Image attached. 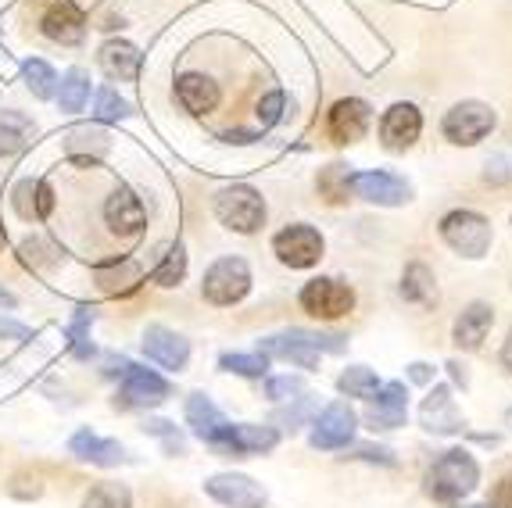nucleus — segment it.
Returning <instances> with one entry per match:
<instances>
[{
  "label": "nucleus",
  "mask_w": 512,
  "mask_h": 508,
  "mask_svg": "<svg viewBox=\"0 0 512 508\" xmlns=\"http://www.w3.org/2000/svg\"><path fill=\"white\" fill-rule=\"evenodd\" d=\"M427 494L434 501H444V505H455V501H462L466 494L477 491L480 483V466L473 462L470 451L462 448H452L444 451L441 458H437L434 466L427 469Z\"/></svg>",
  "instance_id": "nucleus-1"
},
{
  "label": "nucleus",
  "mask_w": 512,
  "mask_h": 508,
  "mask_svg": "<svg viewBox=\"0 0 512 508\" xmlns=\"http://www.w3.org/2000/svg\"><path fill=\"white\" fill-rule=\"evenodd\" d=\"M222 140H226V144H251V140H255V133H244V129H237V133H222Z\"/></svg>",
  "instance_id": "nucleus-50"
},
{
  "label": "nucleus",
  "mask_w": 512,
  "mask_h": 508,
  "mask_svg": "<svg viewBox=\"0 0 512 508\" xmlns=\"http://www.w3.org/2000/svg\"><path fill=\"white\" fill-rule=\"evenodd\" d=\"M187 426L194 430L197 441H205L219 455H226V437H230V419L215 408L208 394H190L187 398Z\"/></svg>",
  "instance_id": "nucleus-10"
},
{
  "label": "nucleus",
  "mask_w": 512,
  "mask_h": 508,
  "mask_svg": "<svg viewBox=\"0 0 512 508\" xmlns=\"http://www.w3.org/2000/svg\"><path fill=\"white\" fill-rule=\"evenodd\" d=\"M215 219L222 222L226 229H233V233H258V229L265 226V201L258 190L244 187V183H237V187H226L215 194Z\"/></svg>",
  "instance_id": "nucleus-4"
},
{
  "label": "nucleus",
  "mask_w": 512,
  "mask_h": 508,
  "mask_svg": "<svg viewBox=\"0 0 512 508\" xmlns=\"http://www.w3.org/2000/svg\"><path fill=\"white\" fill-rule=\"evenodd\" d=\"M348 187H351V194H359L362 201H369V204H380V208H398V204H405L412 197L409 183L384 169L359 172V176H351Z\"/></svg>",
  "instance_id": "nucleus-11"
},
{
  "label": "nucleus",
  "mask_w": 512,
  "mask_h": 508,
  "mask_svg": "<svg viewBox=\"0 0 512 508\" xmlns=\"http://www.w3.org/2000/svg\"><path fill=\"white\" fill-rule=\"evenodd\" d=\"M29 136H33V122L22 119V115H4L0 119V154L26 151Z\"/></svg>",
  "instance_id": "nucleus-32"
},
{
  "label": "nucleus",
  "mask_w": 512,
  "mask_h": 508,
  "mask_svg": "<svg viewBox=\"0 0 512 508\" xmlns=\"http://www.w3.org/2000/svg\"><path fill=\"white\" fill-rule=\"evenodd\" d=\"M108 147H111L108 133H104V129H90V126L76 129V133H69V140H65V151H69V158H76L79 151H90V161H94V165H97V158L108 151Z\"/></svg>",
  "instance_id": "nucleus-33"
},
{
  "label": "nucleus",
  "mask_w": 512,
  "mask_h": 508,
  "mask_svg": "<svg viewBox=\"0 0 512 508\" xmlns=\"http://www.w3.org/2000/svg\"><path fill=\"white\" fill-rule=\"evenodd\" d=\"M33 215L36 219H47V215L54 212V190H51V183H36V190H33Z\"/></svg>",
  "instance_id": "nucleus-44"
},
{
  "label": "nucleus",
  "mask_w": 512,
  "mask_h": 508,
  "mask_svg": "<svg viewBox=\"0 0 512 508\" xmlns=\"http://www.w3.org/2000/svg\"><path fill=\"white\" fill-rule=\"evenodd\" d=\"M402 297L405 301H412V305H419V308L437 305V280H434V272H430L423 262H412L409 269H405Z\"/></svg>",
  "instance_id": "nucleus-26"
},
{
  "label": "nucleus",
  "mask_w": 512,
  "mask_h": 508,
  "mask_svg": "<svg viewBox=\"0 0 512 508\" xmlns=\"http://www.w3.org/2000/svg\"><path fill=\"white\" fill-rule=\"evenodd\" d=\"M83 508H133V494L126 483H94L83 498Z\"/></svg>",
  "instance_id": "nucleus-30"
},
{
  "label": "nucleus",
  "mask_w": 512,
  "mask_h": 508,
  "mask_svg": "<svg viewBox=\"0 0 512 508\" xmlns=\"http://www.w3.org/2000/svg\"><path fill=\"white\" fill-rule=\"evenodd\" d=\"M205 494L226 508H265L262 483L244 473H215L205 480Z\"/></svg>",
  "instance_id": "nucleus-12"
},
{
  "label": "nucleus",
  "mask_w": 512,
  "mask_h": 508,
  "mask_svg": "<svg viewBox=\"0 0 512 508\" xmlns=\"http://www.w3.org/2000/svg\"><path fill=\"white\" fill-rule=\"evenodd\" d=\"M369 122H373V108L362 97H344L330 108V136L337 144H359L369 133Z\"/></svg>",
  "instance_id": "nucleus-16"
},
{
  "label": "nucleus",
  "mask_w": 512,
  "mask_h": 508,
  "mask_svg": "<svg viewBox=\"0 0 512 508\" xmlns=\"http://www.w3.org/2000/svg\"><path fill=\"white\" fill-rule=\"evenodd\" d=\"M90 101V76H86L83 68H69L58 83V104L65 115H76V111L86 108Z\"/></svg>",
  "instance_id": "nucleus-28"
},
{
  "label": "nucleus",
  "mask_w": 512,
  "mask_h": 508,
  "mask_svg": "<svg viewBox=\"0 0 512 508\" xmlns=\"http://www.w3.org/2000/svg\"><path fill=\"white\" fill-rule=\"evenodd\" d=\"M323 233L316 226H305V222H294V226L280 229L273 237V251L283 265L291 269H312L323 258Z\"/></svg>",
  "instance_id": "nucleus-8"
},
{
  "label": "nucleus",
  "mask_w": 512,
  "mask_h": 508,
  "mask_svg": "<svg viewBox=\"0 0 512 508\" xmlns=\"http://www.w3.org/2000/svg\"><path fill=\"white\" fill-rule=\"evenodd\" d=\"M248 290H251V269L237 254L212 262V269L205 272V283H201V294H205V301L215 308L237 305V301L248 297Z\"/></svg>",
  "instance_id": "nucleus-5"
},
{
  "label": "nucleus",
  "mask_w": 512,
  "mask_h": 508,
  "mask_svg": "<svg viewBox=\"0 0 512 508\" xmlns=\"http://www.w3.org/2000/svg\"><path fill=\"white\" fill-rule=\"evenodd\" d=\"M312 412H316V398H298V405H294V408H283V412H276V423L298 430V426H305L308 419H312Z\"/></svg>",
  "instance_id": "nucleus-39"
},
{
  "label": "nucleus",
  "mask_w": 512,
  "mask_h": 508,
  "mask_svg": "<svg viewBox=\"0 0 512 508\" xmlns=\"http://www.w3.org/2000/svg\"><path fill=\"white\" fill-rule=\"evenodd\" d=\"M69 451L79 462H90V466H104V469L126 462V448H122L119 441H104L94 430H79L69 441Z\"/></svg>",
  "instance_id": "nucleus-21"
},
{
  "label": "nucleus",
  "mask_w": 512,
  "mask_h": 508,
  "mask_svg": "<svg viewBox=\"0 0 512 508\" xmlns=\"http://www.w3.org/2000/svg\"><path fill=\"white\" fill-rule=\"evenodd\" d=\"M144 430L154 433V437H162L165 448H169L172 455H183V437L176 433V426H172V423H165V419H147Z\"/></svg>",
  "instance_id": "nucleus-40"
},
{
  "label": "nucleus",
  "mask_w": 512,
  "mask_h": 508,
  "mask_svg": "<svg viewBox=\"0 0 512 508\" xmlns=\"http://www.w3.org/2000/svg\"><path fill=\"white\" fill-rule=\"evenodd\" d=\"M301 308L323 322L344 319V315L355 308V290L341 280L319 276V280H308L305 287H301Z\"/></svg>",
  "instance_id": "nucleus-7"
},
{
  "label": "nucleus",
  "mask_w": 512,
  "mask_h": 508,
  "mask_svg": "<svg viewBox=\"0 0 512 508\" xmlns=\"http://www.w3.org/2000/svg\"><path fill=\"white\" fill-rule=\"evenodd\" d=\"M40 29L54 43H79L86 36V18L72 0H58L47 15L40 18Z\"/></svg>",
  "instance_id": "nucleus-20"
},
{
  "label": "nucleus",
  "mask_w": 512,
  "mask_h": 508,
  "mask_svg": "<svg viewBox=\"0 0 512 508\" xmlns=\"http://www.w3.org/2000/svg\"><path fill=\"white\" fill-rule=\"evenodd\" d=\"M491 129H495V111L480 101L455 104L441 122L444 140H452L455 147H477Z\"/></svg>",
  "instance_id": "nucleus-6"
},
{
  "label": "nucleus",
  "mask_w": 512,
  "mask_h": 508,
  "mask_svg": "<svg viewBox=\"0 0 512 508\" xmlns=\"http://www.w3.org/2000/svg\"><path fill=\"white\" fill-rule=\"evenodd\" d=\"M409 376H412V383H430V380H434V369H430L427 362H412Z\"/></svg>",
  "instance_id": "nucleus-49"
},
{
  "label": "nucleus",
  "mask_w": 512,
  "mask_h": 508,
  "mask_svg": "<svg viewBox=\"0 0 512 508\" xmlns=\"http://www.w3.org/2000/svg\"><path fill=\"white\" fill-rule=\"evenodd\" d=\"M419 419H423V426H427L430 433H462V415L459 408H455V398L448 387H434L430 390V398L423 401V412H419Z\"/></svg>",
  "instance_id": "nucleus-23"
},
{
  "label": "nucleus",
  "mask_w": 512,
  "mask_h": 508,
  "mask_svg": "<svg viewBox=\"0 0 512 508\" xmlns=\"http://www.w3.org/2000/svg\"><path fill=\"white\" fill-rule=\"evenodd\" d=\"M344 348H348V337H341V333H308V330L276 333V337H265L262 344H258L262 355L283 358V362H294V365H301V369H316L319 351L341 355Z\"/></svg>",
  "instance_id": "nucleus-2"
},
{
  "label": "nucleus",
  "mask_w": 512,
  "mask_h": 508,
  "mask_svg": "<svg viewBox=\"0 0 512 508\" xmlns=\"http://www.w3.org/2000/svg\"><path fill=\"white\" fill-rule=\"evenodd\" d=\"M337 387H341V394H348V398H373L376 390H380V380H376L373 369H366V365H348L341 373V380H337Z\"/></svg>",
  "instance_id": "nucleus-31"
},
{
  "label": "nucleus",
  "mask_w": 512,
  "mask_h": 508,
  "mask_svg": "<svg viewBox=\"0 0 512 508\" xmlns=\"http://www.w3.org/2000/svg\"><path fill=\"white\" fill-rule=\"evenodd\" d=\"M176 101H180L183 111H190V115H208V111L219 108L222 90L205 72H183V76L176 79Z\"/></svg>",
  "instance_id": "nucleus-19"
},
{
  "label": "nucleus",
  "mask_w": 512,
  "mask_h": 508,
  "mask_svg": "<svg viewBox=\"0 0 512 508\" xmlns=\"http://www.w3.org/2000/svg\"><path fill=\"white\" fill-rule=\"evenodd\" d=\"M183 276H187V251L176 244L162 254V262L154 269V283H158V287H180Z\"/></svg>",
  "instance_id": "nucleus-34"
},
{
  "label": "nucleus",
  "mask_w": 512,
  "mask_h": 508,
  "mask_svg": "<svg viewBox=\"0 0 512 508\" xmlns=\"http://www.w3.org/2000/svg\"><path fill=\"white\" fill-rule=\"evenodd\" d=\"M462 508H491V505H462Z\"/></svg>",
  "instance_id": "nucleus-56"
},
{
  "label": "nucleus",
  "mask_w": 512,
  "mask_h": 508,
  "mask_svg": "<svg viewBox=\"0 0 512 508\" xmlns=\"http://www.w3.org/2000/svg\"><path fill=\"white\" fill-rule=\"evenodd\" d=\"M280 444V433L273 426H255V423H230V437H226V455H265Z\"/></svg>",
  "instance_id": "nucleus-24"
},
{
  "label": "nucleus",
  "mask_w": 512,
  "mask_h": 508,
  "mask_svg": "<svg viewBox=\"0 0 512 508\" xmlns=\"http://www.w3.org/2000/svg\"><path fill=\"white\" fill-rule=\"evenodd\" d=\"M351 458H366V462H380V466H394V455L387 448H369V444H362V448H355V455Z\"/></svg>",
  "instance_id": "nucleus-47"
},
{
  "label": "nucleus",
  "mask_w": 512,
  "mask_h": 508,
  "mask_svg": "<svg viewBox=\"0 0 512 508\" xmlns=\"http://www.w3.org/2000/svg\"><path fill=\"white\" fill-rule=\"evenodd\" d=\"M341 176H348V172H344V165H330V169L323 172V179H319V190H323V194H330V201H344V194H348V183H337V179Z\"/></svg>",
  "instance_id": "nucleus-42"
},
{
  "label": "nucleus",
  "mask_w": 512,
  "mask_h": 508,
  "mask_svg": "<svg viewBox=\"0 0 512 508\" xmlns=\"http://www.w3.org/2000/svg\"><path fill=\"white\" fill-rule=\"evenodd\" d=\"M140 269L137 262H129V258H122V262H108L97 269V283H101L108 294H133V290L140 287Z\"/></svg>",
  "instance_id": "nucleus-27"
},
{
  "label": "nucleus",
  "mask_w": 512,
  "mask_h": 508,
  "mask_svg": "<svg viewBox=\"0 0 512 508\" xmlns=\"http://www.w3.org/2000/svg\"><path fill=\"white\" fill-rule=\"evenodd\" d=\"M33 187L36 183H18L15 187V197H11V201H15V212L22 215V219H33V204H29V194H33Z\"/></svg>",
  "instance_id": "nucleus-46"
},
{
  "label": "nucleus",
  "mask_w": 512,
  "mask_h": 508,
  "mask_svg": "<svg viewBox=\"0 0 512 508\" xmlns=\"http://www.w3.org/2000/svg\"><path fill=\"white\" fill-rule=\"evenodd\" d=\"M502 365H505V373H512V330H509V337H505V344H502Z\"/></svg>",
  "instance_id": "nucleus-51"
},
{
  "label": "nucleus",
  "mask_w": 512,
  "mask_h": 508,
  "mask_svg": "<svg viewBox=\"0 0 512 508\" xmlns=\"http://www.w3.org/2000/svg\"><path fill=\"white\" fill-rule=\"evenodd\" d=\"M8 244V233H4V222H0V247Z\"/></svg>",
  "instance_id": "nucleus-54"
},
{
  "label": "nucleus",
  "mask_w": 512,
  "mask_h": 508,
  "mask_svg": "<svg viewBox=\"0 0 512 508\" xmlns=\"http://www.w3.org/2000/svg\"><path fill=\"white\" fill-rule=\"evenodd\" d=\"M448 369H452V376H455V380H459V383H466V373H462V365H459V362H448Z\"/></svg>",
  "instance_id": "nucleus-53"
},
{
  "label": "nucleus",
  "mask_w": 512,
  "mask_h": 508,
  "mask_svg": "<svg viewBox=\"0 0 512 508\" xmlns=\"http://www.w3.org/2000/svg\"><path fill=\"white\" fill-rule=\"evenodd\" d=\"M505 423H509V426H512V408H509V412H505Z\"/></svg>",
  "instance_id": "nucleus-55"
},
{
  "label": "nucleus",
  "mask_w": 512,
  "mask_h": 508,
  "mask_svg": "<svg viewBox=\"0 0 512 508\" xmlns=\"http://www.w3.org/2000/svg\"><path fill=\"white\" fill-rule=\"evenodd\" d=\"M484 179L487 183H509L512 179V158H505V154H495V158H487L484 165Z\"/></svg>",
  "instance_id": "nucleus-43"
},
{
  "label": "nucleus",
  "mask_w": 512,
  "mask_h": 508,
  "mask_svg": "<svg viewBox=\"0 0 512 508\" xmlns=\"http://www.w3.org/2000/svg\"><path fill=\"white\" fill-rule=\"evenodd\" d=\"M0 308H15V294L4 290V287H0Z\"/></svg>",
  "instance_id": "nucleus-52"
},
{
  "label": "nucleus",
  "mask_w": 512,
  "mask_h": 508,
  "mask_svg": "<svg viewBox=\"0 0 512 508\" xmlns=\"http://www.w3.org/2000/svg\"><path fill=\"white\" fill-rule=\"evenodd\" d=\"M94 115L101 122H122V119H129V115H133V108H129V101H122L115 90H97Z\"/></svg>",
  "instance_id": "nucleus-35"
},
{
  "label": "nucleus",
  "mask_w": 512,
  "mask_h": 508,
  "mask_svg": "<svg viewBox=\"0 0 512 508\" xmlns=\"http://www.w3.org/2000/svg\"><path fill=\"white\" fill-rule=\"evenodd\" d=\"M491 508H512V476H505L502 483H495V494H491Z\"/></svg>",
  "instance_id": "nucleus-48"
},
{
  "label": "nucleus",
  "mask_w": 512,
  "mask_h": 508,
  "mask_svg": "<svg viewBox=\"0 0 512 508\" xmlns=\"http://www.w3.org/2000/svg\"><path fill=\"white\" fill-rule=\"evenodd\" d=\"M269 398L273 401H298L294 394H305V383L298 380V376H276V380H269Z\"/></svg>",
  "instance_id": "nucleus-41"
},
{
  "label": "nucleus",
  "mask_w": 512,
  "mask_h": 508,
  "mask_svg": "<svg viewBox=\"0 0 512 508\" xmlns=\"http://www.w3.org/2000/svg\"><path fill=\"white\" fill-rule=\"evenodd\" d=\"M441 237L444 244L459 251L462 258H484L491 251V240H495V229L480 212H470V208H455L441 219Z\"/></svg>",
  "instance_id": "nucleus-3"
},
{
  "label": "nucleus",
  "mask_w": 512,
  "mask_h": 508,
  "mask_svg": "<svg viewBox=\"0 0 512 508\" xmlns=\"http://www.w3.org/2000/svg\"><path fill=\"white\" fill-rule=\"evenodd\" d=\"M104 219H108L111 233H119V237H137V233H144V226H147L144 204H140V197L129 187H119L108 197V204H104Z\"/></svg>",
  "instance_id": "nucleus-18"
},
{
  "label": "nucleus",
  "mask_w": 512,
  "mask_h": 508,
  "mask_svg": "<svg viewBox=\"0 0 512 508\" xmlns=\"http://www.w3.org/2000/svg\"><path fill=\"white\" fill-rule=\"evenodd\" d=\"M283 108H287V94H283V90L265 94L262 101H258V122H262V129H273L276 122H283Z\"/></svg>",
  "instance_id": "nucleus-38"
},
{
  "label": "nucleus",
  "mask_w": 512,
  "mask_h": 508,
  "mask_svg": "<svg viewBox=\"0 0 512 508\" xmlns=\"http://www.w3.org/2000/svg\"><path fill=\"white\" fill-rule=\"evenodd\" d=\"M423 133V115L416 104H391L380 119V140L387 151H405L412 147Z\"/></svg>",
  "instance_id": "nucleus-14"
},
{
  "label": "nucleus",
  "mask_w": 512,
  "mask_h": 508,
  "mask_svg": "<svg viewBox=\"0 0 512 508\" xmlns=\"http://www.w3.org/2000/svg\"><path fill=\"white\" fill-rule=\"evenodd\" d=\"M101 68L111 79H122V83H133L140 76V65H144V54L126 40H108L97 54Z\"/></svg>",
  "instance_id": "nucleus-25"
},
{
  "label": "nucleus",
  "mask_w": 512,
  "mask_h": 508,
  "mask_svg": "<svg viewBox=\"0 0 512 508\" xmlns=\"http://www.w3.org/2000/svg\"><path fill=\"white\" fill-rule=\"evenodd\" d=\"M495 326V308L484 305V301H473L470 308H462V315L455 319V344H459L462 351H477L480 344H484L487 330Z\"/></svg>",
  "instance_id": "nucleus-22"
},
{
  "label": "nucleus",
  "mask_w": 512,
  "mask_h": 508,
  "mask_svg": "<svg viewBox=\"0 0 512 508\" xmlns=\"http://www.w3.org/2000/svg\"><path fill=\"white\" fill-rule=\"evenodd\" d=\"M355 412H351L344 401L330 405L316 423H312V448L319 451H333V448H348L351 437H355Z\"/></svg>",
  "instance_id": "nucleus-13"
},
{
  "label": "nucleus",
  "mask_w": 512,
  "mask_h": 508,
  "mask_svg": "<svg viewBox=\"0 0 512 508\" xmlns=\"http://www.w3.org/2000/svg\"><path fill=\"white\" fill-rule=\"evenodd\" d=\"M369 401L373 405L366 412V423L373 430H398V426H405V412H409V390H405V383H384Z\"/></svg>",
  "instance_id": "nucleus-17"
},
{
  "label": "nucleus",
  "mask_w": 512,
  "mask_h": 508,
  "mask_svg": "<svg viewBox=\"0 0 512 508\" xmlns=\"http://www.w3.org/2000/svg\"><path fill=\"white\" fill-rule=\"evenodd\" d=\"M22 76H26V86L33 90L36 101H51V97H58V76H54V68L43 58L22 61Z\"/></svg>",
  "instance_id": "nucleus-29"
},
{
  "label": "nucleus",
  "mask_w": 512,
  "mask_h": 508,
  "mask_svg": "<svg viewBox=\"0 0 512 508\" xmlns=\"http://www.w3.org/2000/svg\"><path fill=\"white\" fill-rule=\"evenodd\" d=\"M94 322V312L90 308H79L76 319H72L69 326V337H72V355L76 358H90L94 355V344H90V337H86V326Z\"/></svg>",
  "instance_id": "nucleus-37"
},
{
  "label": "nucleus",
  "mask_w": 512,
  "mask_h": 508,
  "mask_svg": "<svg viewBox=\"0 0 512 508\" xmlns=\"http://www.w3.org/2000/svg\"><path fill=\"white\" fill-rule=\"evenodd\" d=\"M219 365L226 369V373H237V376H265V369H269V358L265 355H222Z\"/></svg>",
  "instance_id": "nucleus-36"
},
{
  "label": "nucleus",
  "mask_w": 512,
  "mask_h": 508,
  "mask_svg": "<svg viewBox=\"0 0 512 508\" xmlns=\"http://www.w3.org/2000/svg\"><path fill=\"white\" fill-rule=\"evenodd\" d=\"M140 348H144V355L151 362H158L162 369H172V373L187 369L190 362V344L176 330H169V326H147Z\"/></svg>",
  "instance_id": "nucleus-15"
},
{
  "label": "nucleus",
  "mask_w": 512,
  "mask_h": 508,
  "mask_svg": "<svg viewBox=\"0 0 512 508\" xmlns=\"http://www.w3.org/2000/svg\"><path fill=\"white\" fill-rule=\"evenodd\" d=\"M0 340H15V344H29V340H33V330H29V326H22V322L4 319V315H0Z\"/></svg>",
  "instance_id": "nucleus-45"
},
{
  "label": "nucleus",
  "mask_w": 512,
  "mask_h": 508,
  "mask_svg": "<svg viewBox=\"0 0 512 508\" xmlns=\"http://www.w3.org/2000/svg\"><path fill=\"white\" fill-rule=\"evenodd\" d=\"M119 376H122V405L129 408H154L162 405L165 398H172V383L162 380L147 365L122 362Z\"/></svg>",
  "instance_id": "nucleus-9"
}]
</instances>
